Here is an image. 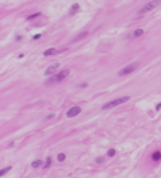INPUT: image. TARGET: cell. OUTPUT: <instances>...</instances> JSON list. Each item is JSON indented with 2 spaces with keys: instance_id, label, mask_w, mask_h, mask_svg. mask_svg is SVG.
Wrapping results in <instances>:
<instances>
[{
  "instance_id": "cb8c5ba5",
  "label": "cell",
  "mask_w": 161,
  "mask_h": 178,
  "mask_svg": "<svg viewBox=\"0 0 161 178\" xmlns=\"http://www.w3.org/2000/svg\"><path fill=\"white\" fill-rule=\"evenodd\" d=\"M14 145H15V141H12V143H9V145H8V147L11 148V147H13V146H14Z\"/></svg>"
},
{
  "instance_id": "ac0fdd59",
  "label": "cell",
  "mask_w": 161,
  "mask_h": 178,
  "mask_svg": "<svg viewBox=\"0 0 161 178\" xmlns=\"http://www.w3.org/2000/svg\"><path fill=\"white\" fill-rule=\"evenodd\" d=\"M96 163L97 164H102V163H105V157L104 156H98L96 159Z\"/></svg>"
},
{
  "instance_id": "3957f363",
  "label": "cell",
  "mask_w": 161,
  "mask_h": 178,
  "mask_svg": "<svg viewBox=\"0 0 161 178\" xmlns=\"http://www.w3.org/2000/svg\"><path fill=\"white\" fill-rule=\"evenodd\" d=\"M138 66H139V63L138 62L130 63V64H128L127 67H124L123 69H121V70L118 71V76H126V75L131 74L132 71H136V69L138 68Z\"/></svg>"
},
{
  "instance_id": "9c48e42d",
  "label": "cell",
  "mask_w": 161,
  "mask_h": 178,
  "mask_svg": "<svg viewBox=\"0 0 161 178\" xmlns=\"http://www.w3.org/2000/svg\"><path fill=\"white\" fill-rule=\"evenodd\" d=\"M58 53H59V52H58L55 48L51 47V48L46 50V51L43 53V55H44V56H50V55H54V54H58Z\"/></svg>"
},
{
  "instance_id": "d6986e66",
  "label": "cell",
  "mask_w": 161,
  "mask_h": 178,
  "mask_svg": "<svg viewBox=\"0 0 161 178\" xmlns=\"http://www.w3.org/2000/svg\"><path fill=\"white\" fill-rule=\"evenodd\" d=\"M40 38H42V33H36V35L32 36V39H33V40H38V39H40Z\"/></svg>"
},
{
  "instance_id": "30bf717a",
  "label": "cell",
  "mask_w": 161,
  "mask_h": 178,
  "mask_svg": "<svg viewBox=\"0 0 161 178\" xmlns=\"http://www.w3.org/2000/svg\"><path fill=\"white\" fill-rule=\"evenodd\" d=\"M43 164H44V161H43V160H36V161H33V162L31 163V167L35 168V169H37V168L42 167Z\"/></svg>"
},
{
  "instance_id": "d4e9b609",
  "label": "cell",
  "mask_w": 161,
  "mask_h": 178,
  "mask_svg": "<svg viewBox=\"0 0 161 178\" xmlns=\"http://www.w3.org/2000/svg\"><path fill=\"white\" fill-rule=\"evenodd\" d=\"M23 58H24V54H23V53L19 54V59H23Z\"/></svg>"
},
{
  "instance_id": "5bb4252c",
  "label": "cell",
  "mask_w": 161,
  "mask_h": 178,
  "mask_svg": "<svg viewBox=\"0 0 161 178\" xmlns=\"http://www.w3.org/2000/svg\"><path fill=\"white\" fill-rule=\"evenodd\" d=\"M12 166H8V167L7 168H4V169H1V170H0V177H2V176H5V175H6V174H7V172H8V171H11L12 170Z\"/></svg>"
},
{
  "instance_id": "52a82bcc",
  "label": "cell",
  "mask_w": 161,
  "mask_h": 178,
  "mask_svg": "<svg viewBox=\"0 0 161 178\" xmlns=\"http://www.w3.org/2000/svg\"><path fill=\"white\" fill-rule=\"evenodd\" d=\"M81 9V6H79V4H73L71 5V7H70V9H69V15H71V16H74L77 12Z\"/></svg>"
},
{
  "instance_id": "e0dca14e",
  "label": "cell",
  "mask_w": 161,
  "mask_h": 178,
  "mask_svg": "<svg viewBox=\"0 0 161 178\" xmlns=\"http://www.w3.org/2000/svg\"><path fill=\"white\" fill-rule=\"evenodd\" d=\"M115 154H116V149H115V148H110V149H108L107 151V156L108 157H113Z\"/></svg>"
},
{
  "instance_id": "ba28073f",
  "label": "cell",
  "mask_w": 161,
  "mask_h": 178,
  "mask_svg": "<svg viewBox=\"0 0 161 178\" xmlns=\"http://www.w3.org/2000/svg\"><path fill=\"white\" fill-rule=\"evenodd\" d=\"M151 159H152V161H154V162H160L161 161V152L160 151L153 152L152 155H151Z\"/></svg>"
},
{
  "instance_id": "7402d4cb",
  "label": "cell",
  "mask_w": 161,
  "mask_h": 178,
  "mask_svg": "<svg viewBox=\"0 0 161 178\" xmlns=\"http://www.w3.org/2000/svg\"><path fill=\"white\" fill-rule=\"evenodd\" d=\"M54 117H55L54 114H50V115H47L46 117H45V120H52V118H54Z\"/></svg>"
},
{
  "instance_id": "7a4b0ae2",
  "label": "cell",
  "mask_w": 161,
  "mask_h": 178,
  "mask_svg": "<svg viewBox=\"0 0 161 178\" xmlns=\"http://www.w3.org/2000/svg\"><path fill=\"white\" fill-rule=\"evenodd\" d=\"M160 5H161V0H152V1H150L149 4H146L145 6H143V7L140 8L139 11H138V15L146 14L147 12H151L152 9H154V8L159 7Z\"/></svg>"
},
{
  "instance_id": "4fadbf2b",
  "label": "cell",
  "mask_w": 161,
  "mask_h": 178,
  "mask_svg": "<svg viewBox=\"0 0 161 178\" xmlns=\"http://www.w3.org/2000/svg\"><path fill=\"white\" fill-rule=\"evenodd\" d=\"M52 163H53V162H52V157L48 155V156L46 157V161H45V164H44V169L50 168L51 166H52Z\"/></svg>"
},
{
  "instance_id": "6da1fadb",
  "label": "cell",
  "mask_w": 161,
  "mask_h": 178,
  "mask_svg": "<svg viewBox=\"0 0 161 178\" xmlns=\"http://www.w3.org/2000/svg\"><path fill=\"white\" fill-rule=\"evenodd\" d=\"M129 100H130V97H129V95H127V97H122V98H118V99L112 100V101H109V102H107V104H105V105L101 107V109H102V110L110 109V108H114V107H116V106L123 105V104H126V102L129 101Z\"/></svg>"
},
{
  "instance_id": "8fae6325",
  "label": "cell",
  "mask_w": 161,
  "mask_h": 178,
  "mask_svg": "<svg viewBox=\"0 0 161 178\" xmlns=\"http://www.w3.org/2000/svg\"><path fill=\"white\" fill-rule=\"evenodd\" d=\"M89 35V32L87 31H84V32H82V33H79L78 36H76L75 38H74V40L73 42H78V40H81V39H83V38H85L86 36Z\"/></svg>"
},
{
  "instance_id": "ffe728a7",
  "label": "cell",
  "mask_w": 161,
  "mask_h": 178,
  "mask_svg": "<svg viewBox=\"0 0 161 178\" xmlns=\"http://www.w3.org/2000/svg\"><path fill=\"white\" fill-rule=\"evenodd\" d=\"M22 39H23V36H22V35H17V36L15 37V40H16V42H21Z\"/></svg>"
},
{
  "instance_id": "277c9868",
  "label": "cell",
  "mask_w": 161,
  "mask_h": 178,
  "mask_svg": "<svg viewBox=\"0 0 161 178\" xmlns=\"http://www.w3.org/2000/svg\"><path fill=\"white\" fill-rule=\"evenodd\" d=\"M81 112H82V108H81V107L74 106V107H71V108H69V109L67 110L66 116H67L68 118H73V117H76L78 114H81Z\"/></svg>"
},
{
  "instance_id": "7c38bea8",
  "label": "cell",
  "mask_w": 161,
  "mask_h": 178,
  "mask_svg": "<svg viewBox=\"0 0 161 178\" xmlns=\"http://www.w3.org/2000/svg\"><path fill=\"white\" fill-rule=\"evenodd\" d=\"M141 35H144V30H143V29H136V30L134 31V33H132V37H134V38H138Z\"/></svg>"
},
{
  "instance_id": "5b68a950",
  "label": "cell",
  "mask_w": 161,
  "mask_h": 178,
  "mask_svg": "<svg viewBox=\"0 0 161 178\" xmlns=\"http://www.w3.org/2000/svg\"><path fill=\"white\" fill-rule=\"evenodd\" d=\"M59 67H60V63H59V62L52 63V64H51V66H50V67L46 69V71L44 73V75H45V76H50V75H53V74L55 73L56 70H58V68H59Z\"/></svg>"
},
{
  "instance_id": "8992f818",
  "label": "cell",
  "mask_w": 161,
  "mask_h": 178,
  "mask_svg": "<svg viewBox=\"0 0 161 178\" xmlns=\"http://www.w3.org/2000/svg\"><path fill=\"white\" fill-rule=\"evenodd\" d=\"M69 74H70V70H69V69H64V70H62V71H60L59 74H56V75H55L56 82H61V81H63L66 77H68V76H69Z\"/></svg>"
},
{
  "instance_id": "2e32d148",
  "label": "cell",
  "mask_w": 161,
  "mask_h": 178,
  "mask_svg": "<svg viewBox=\"0 0 161 178\" xmlns=\"http://www.w3.org/2000/svg\"><path fill=\"white\" fill-rule=\"evenodd\" d=\"M56 160H58V162H63L66 160V154L64 153H59L58 156H56Z\"/></svg>"
},
{
  "instance_id": "44dd1931",
  "label": "cell",
  "mask_w": 161,
  "mask_h": 178,
  "mask_svg": "<svg viewBox=\"0 0 161 178\" xmlns=\"http://www.w3.org/2000/svg\"><path fill=\"white\" fill-rule=\"evenodd\" d=\"M78 87H81V89H85V87H87V83L78 84Z\"/></svg>"
},
{
  "instance_id": "603a6c76",
  "label": "cell",
  "mask_w": 161,
  "mask_h": 178,
  "mask_svg": "<svg viewBox=\"0 0 161 178\" xmlns=\"http://www.w3.org/2000/svg\"><path fill=\"white\" fill-rule=\"evenodd\" d=\"M160 109H161V102H159L158 105L155 106V110H157V112H159Z\"/></svg>"
},
{
  "instance_id": "9a60e30c",
  "label": "cell",
  "mask_w": 161,
  "mask_h": 178,
  "mask_svg": "<svg viewBox=\"0 0 161 178\" xmlns=\"http://www.w3.org/2000/svg\"><path fill=\"white\" fill-rule=\"evenodd\" d=\"M39 16H42V13H40V12H39V13H35V14H32V15H30V16L27 17V21L35 20V19H37V17H39Z\"/></svg>"
}]
</instances>
